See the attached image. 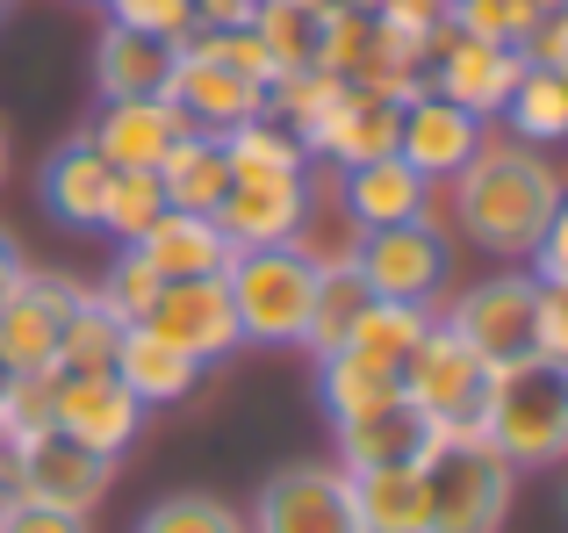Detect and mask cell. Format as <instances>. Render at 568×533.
I'll return each mask as SVG.
<instances>
[{
    "label": "cell",
    "instance_id": "cell-1",
    "mask_svg": "<svg viewBox=\"0 0 568 533\" xmlns=\"http://www.w3.org/2000/svg\"><path fill=\"white\" fill-rule=\"evenodd\" d=\"M568 195L561 167L540 152V144L511 138V130H489L483 152L446 181V210H454V231L489 253L497 266H526L532 245H540L555 202Z\"/></svg>",
    "mask_w": 568,
    "mask_h": 533
},
{
    "label": "cell",
    "instance_id": "cell-2",
    "mask_svg": "<svg viewBox=\"0 0 568 533\" xmlns=\"http://www.w3.org/2000/svg\"><path fill=\"white\" fill-rule=\"evenodd\" d=\"M475 433L526 476V469H568V368L555 361H511L489 368Z\"/></svg>",
    "mask_w": 568,
    "mask_h": 533
},
{
    "label": "cell",
    "instance_id": "cell-3",
    "mask_svg": "<svg viewBox=\"0 0 568 533\" xmlns=\"http://www.w3.org/2000/svg\"><path fill=\"white\" fill-rule=\"evenodd\" d=\"M223 289L237 310V339L245 346H303L310 303H317V260L303 245H245L223 260Z\"/></svg>",
    "mask_w": 568,
    "mask_h": 533
},
{
    "label": "cell",
    "instance_id": "cell-4",
    "mask_svg": "<svg viewBox=\"0 0 568 533\" xmlns=\"http://www.w3.org/2000/svg\"><path fill=\"white\" fill-rule=\"evenodd\" d=\"M417 462H425V491H432L425 533H504L518 497V469L483 433H432V447Z\"/></svg>",
    "mask_w": 568,
    "mask_h": 533
},
{
    "label": "cell",
    "instance_id": "cell-5",
    "mask_svg": "<svg viewBox=\"0 0 568 533\" xmlns=\"http://www.w3.org/2000/svg\"><path fill=\"white\" fill-rule=\"evenodd\" d=\"M439 318L483 353L489 368H511L540 353V281L532 266H497V274L468 281L454 303H439Z\"/></svg>",
    "mask_w": 568,
    "mask_h": 533
},
{
    "label": "cell",
    "instance_id": "cell-6",
    "mask_svg": "<svg viewBox=\"0 0 568 533\" xmlns=\"http://www.w3.org/2000/svg\"><path fill=\"white\" fill-rule=\"evenodd\" d=\"M483 390H489V361L446 318H432V332L417 339V353L403 361V404H410L432 433H475Z\"/></svg>",
    "mask_w": 568,
    "mask_h": 533
},
{
    "label": "cell",
    "instance_id": "cell-7",
    "mask_svg": "<svg viewBox=\"0 0 568 533\" xmlns=\"http://www.w3.org/2000/svg\"><path fill=\"white\" fill-rule=\"evenodd\" d=\"M353 266L382 303H417L439 310L454 289V245L446 224H388V231H353Z\"/></svg>",
    "mask_w": 568,
    "mask_h": 533
},
{
    "label": "cell",
    "instance_id": "cell-8",
    "mask_svg": "<svg viewBox=\"0 0 568 533\" xmlns=\"http://www.w3.org/2000/svg\"><path fill=\"white\" fill-rule=\"evenodd\" d=\"M518 80H526V51H511V43L460 37L454 22L425 37V87H432V94H446L454 109L483 115V123H497V115H504V101H511Z\"/></svg>",
    "mask_w": 568,
    "mask_h": 533
},
{
    "label": "cell",
    "instance_id": "cell-9",
    "mask_svg": "<svg viewBox=\"0 0 568 533\" xmlns=\"http://www.w3.org/2000/svg\"><path fill=\"white\" fill-rule=\"evenodd\" d=\"M245 533H361L346 469L338 462H288L260 483L245 512Z\"/></svg>",
    "mask_w": 568,
    "mask_h": 533
},
{
    "label": "cell",
    "instance_id": "cell-10",
    "mask_svg": "<svg viewBox=\"0 0 568 533\" xmlns=\"http://www.w3.org/2000/svg\"><path fill=\"white\" fill-rule=\"evenodd\" d=\"M80 303V281L58 274V266H22V281L0 303V361L14 375H58V339L72 324Z\"/></svg>",
    "mask_w": 568,
    "mask_h": 533
},
{
    "label": "cell",
    "instance_id": "cell-11",
    "mask_svg": "<svg viewBox=\"0 0 568 533\" xmlns=\"http://www.w3.org/2000/svg\"><path fill=\"white\" fill-rule=\"evenodd\" d=\"M144 332L173 339L181 353H194L202 368L231 361L245 339H237V310H231V289H223V274H202V281H159L152 310H144Z\"/></svg>",
    "mask_w": 568,
    "mask_h": 533
},
{
    "label": "cell",
    "instance_id": "cell-12",
    "mask_svg": "<svg viewBox=\"0 0 568 533\" xmlns=\"http://www.w3.org/2000/svg\"><path fill=\"white\" fill-rule=\"evenodd\" d=\"M338 210L353 231H388V224H446V188H432L425 173H410L396 152L367 159V167L338 173Z\"/></svg>",
    "mask_w": 568,
    "mask_h": 533
},
{
    "label": "cell",
    "instance_id": "cell-13",
    "mask_svg": "<svg viewBox=\"0 0 568 533\" xmlns=\"http://www.w3.org/2000/svg\"><path fill=\"white\" fill-rule=\"evenodd\" d=\"M109 483H115L109 454L80 447V440H65V433H37V440H22V454H14V497L80 512V520L109 497Z\"/></svg>",
    "mask_w": 568,
    "mask_h": 533
},
{
    "label": "cell",
    "instance_id": "cell-14",
    "mask_svg": "<svg viewBox=\"0 0 568 533\" xmlns=\"http://www.w3.org/2000/svg\"><path fill=\"white\" fill-rule=\"evenodd\" d=\"M483 138H489L483 115H468V109H454L446 94L417 87V94L403 101V123H396V159L410 173H425L432 188H446L475 152H483Z\"/></svg>",
    "mask_w": 568,
    "mask_h": 533
},
{
    "label": "cell",
    "instance_id": "cell-15",
    "mask_svg": "<svg viewBox=\"0 0 568 533\" xmlns=\"http://www.w3.org/2000/svg\"><path fill=\"white\" fill-rule=\"evenodd\" d=\"M144 419H152V411H144L115 375H58L51 433H65V440H80V447L109 454V462H123V454L138 447Z\"/></svg>",
    "mask_w": 568,
    "mask_h": 533
},
{
    "label": "cell",
    "instance_id": "cell-16",
    "mask_svg": "<svg viewBox=\"0 0 568 533\" xmlns=\"http://www.w3.org/2000/svg\"><path fill=\"white\" fill-rule=\"evenodd\" d=\"M115 173H159V159L187 138V115L173 94H138V101H101V115L80 130Z\"/></svg>",
    "mask_w": 568,
    "mask_h": 533
},
{
    "label": "cell",
    "instance_id": "cell-17",
    "mask_svg": "<svg viewBox=\"0 0 568 533\" xmlns=\"http://www.w3.org/2000/svg\"><path fill=\"white\" fill-rule=\"evenodd\" d=\"M310 210H317V173H303V181H231V195L216 202V231L231 239V253L295 245Z\"/></svg>",
    "mask_w": 568,
    "mask_h": 533
},
{
    "label": "cell",
    "instance_id": "cell-18",
    "mask_svg": "<svg viewBox=\"0 0 568 533\" xmlns=\"http://www.w3.org/2000/svg\"><path fill=\"white\" fill-rule=\"evenodd\" d=\"M166 94H173V109L187 115V130H209V138L266 115V87L245 80V72H231V66H216L202 43H181V66H173Z\"/></svg>",
    "mask_w": 568,
    "mask_h": 533
},
{
    "label": "cell",
    "instance_id": "cell-19",
    "mask_svg": "<svg viewBox=\"0 0 568 533\" xmlns=\"http://www.w3.org/2000/svg\"><path fill=\"white\" fill-rule=\"evenodd\" d=\"M396 123H403V101L375 94V87H338L332 115H324L317 138H310V159L332 167V173L367 167V159H388L396 152Z\"/></svg>",
    "mask_w": 568,
    "mask_h": 533
},
{
    "label": "cell",
    "instance_id": "cell-20",
    "mask_svg": "<svg viewBox=\"0 0 568 533\" xmlns=\"http://www.w3.org/2000/svg\"><path fill=\"white\" fill-rule=\"evenodd\" d=\"M109 181H115L109 159H101L87 138H65L51 159H43L37 195H43V210H51L58 231H72V239H101V202H109Z\"/></svg>",
    "mask_w": 568,
    "mask_h": 533
},
{
    "label": "cell",
    "instance_id": "cell-21",
    "mask_svg": "<svg viewBox=\"0 0 568 533\" xmlns=\"http://www.w3.org/2000/svg\"><path fill=\"white\" fill-rule=\"evenodd\" d=\"M173 66H181V43L173 37H152V29H130V22H101V37H94V94L101 101L166 94Z\"/></svg>",
    "mask_w": 568,
    "mask_h": 533
},
{
    "label": "cell",
    "instance_id": "cell-22",
    "mask_svg": "<svg viewBox=\"0 0 568 533\" xmlns=\"http://www.w3.org/2000/svg\"><path fill=\"white\" fill-rule=\"evenodd\" d=\"M109 375L123 382V390L138 396L144 411H166V404H187V396L202 390L209 368L194 361V353H181L173 339H159V332H144V324H130L123 346H115V368H109Z\"/></svg>",
    "mask_w": 568,
    "mask_h": 533
},
{
    "label": "cell",
    "instance_id": "cell-23",
    "mask_svg": "<svg viewBox=\"0 0 568 533\" xmlns=\"http://www.w3.org/2000/svg\"><path fill=\"white\" fill-rule=\"evenodd\" d=\"M144 266H152L159 281H202V274H223V260H231V239L216 231V217L202 210H159L152 231H144L138 245H130Z\"/></svg>",
    "mask_w": 568,
    "mask_h": 533
},
{
    "label": "cell",
    "instance_id": "cell-24",
    "mask_svg": "<svg viewBox=\"0 0 568 533\" xmlns=\"http://www.w3.org/2000/svg\"><path fill=\"white\" fill-rule=\"evenodd\" d=\"M317 404H324L332 425L396 411L403 404V368H388V361H375V353H361V346L317 353Z\"/></svg>",
    "mask_w": 568,
    "mask_h": 533
},
{
    "label": "cell",
    "instance_id": "cell-25",
    "mask_svg": "<svg viewBox=\"0 0 568 533\" xmlns=\"http://www.w3.org/2000/svg\"><path fill=\"white\" fill-rule=\"evenodd\" d=\"M361 533H425L432 526V491L425 462H388V469H353L346 476Z\"/></svg>",
    "mask_w": 568,
    "mask_h": 533
},
{
    "label": "cell",
    "instance_id": "cell-26",
    "mask_svg": "<svg viewBox=\"0 0 568 533\" xmlns=\"http://www.w3.org/2000/svg\"><path fill=\"white\" fill-rule=\"evenodd\" d=\"M432 447V425L417 419L410 404L396 411H375V419H353V425H332V462L346 469H388V462H417Z\"/></svg>",
    "mask_w": 568,
    "mask_h": 533
},
{
    "label": "cell",
    "instance_id": "cell-27",
    "mask_svg": "<svg viewBox=\"0 0 568 533\" xmlns=\"http://www.w3.org/2000/svg\"><path fill=\"white\" fill-rule=\"evenodd\" d=\"M231 181L237 173H231V159H223V138H209V130H187V138L159 159V195H166L173 210L216 217V202L231 195Z\"/></svg>",
    "mask_w": 568,
    "mask_h": 533
},
{
    "label": "cell",
    "instance_id": "cell-28",
    "mask_svg": "<svg viewBox=\"0 0 568 533\" xmlns=\"http://www.w3.org/2000/svg\"><path fill=\"white\" fill-rule=\"evenodd\" d=\"M367 303H375V289L361 281L353 253L317 260V303H310V332H303V353H310V361H317V353L353 346V324H361Z\"/></svg>",
    "mask_w": 568,
    "mask_h": 533
},
{
    "label": "cell",
    "instance_id": "cell-29",
    "mask_svg": "<svg viewBox=\"0 0 568 533\" xmlns=\"http://www.w3.org/2000/svg\"><path fill=\"white\" fill-rule=\"evenodd\" d=\"M223 159H231L237 181H303V173H317V159L303 152V138L281 130L274 115H252V123L223 130Z\"/></svg>",
    "mask_w": 568,
    "mask_h": 533
},
{
    "label": "cell",
    "instance_id": "cell-30",
    "mask_svg": "<svg viewBox=\"0 0 568 533\" xmlns=\"http://www.w3.org/2000/svg\"><path fill=\"white\" fill-rule=\"evenodd\" d=\"M497 123L511 130V138L540 144V152L568 144V80H561V72H547V66H526V80L511 87V101H504Z\"/></svg>",
    "mask_w": 568,
    "mask_h": 533
},
{
    "label": "cell",
    "instance_id": "cell-31",
    "mask_svg": "<svg viewBox=\"0 0 568 533\" xmlns=\"http://www.w3.org/2000/svg\"><path fill=\"white\" fill-rule=\"evenodd\" d=\"M245 29L266 43V58H274V80H281V72H310V66H317L324 14H317V8H303V0H260Z\"/></svg>",
    "mask_w": 568,
    "mask_h": 533
},
{
    "label": "cell",
    "instance_id": "cell-32",
    "mask_svg": "<svg viewBox=\"0 0 568 533\" xmlns=\"http://www.w3.org/2000/svg\"><path fill=\"white\" fill-rule=\"evenodd\" d=\"M130 324L115 318V310L94 303V289L80 281V303H72V324L65 339H58V375H109L115 368V346H123Z\"/></svg>",
    "mask_w": 568,
    "mask_h": 533
},
{
    "label": "cell",
    "instance_id": "cell-33",
    "mask_svg": "<svg viewBox=\"0 0 568 533\" xmlns=\"http://www.w3.org/2000/svg\"><path fill=\"white\" fill-rule=\"evenodd\" d=\"M432 318H439V310H417V303H367L361 310V324H353V346L361 353H375V361H388V368H403L417 353V339L432 332Z\"/></svg>",
    "mask_w": 568,
    "mask_h": 533
},
{
    "label": "cell",
    "instance_id": "cell-34",
    "mask_svg": "<svg viewBox=\"0 0 568 533\" xmlns=\"http://www.w3.org/2000/svg\"><path fill=\"white\" fill-rule=\"evenodd\" d=\"M547 0H454L446 8V22L460 29V37H483V43H511V51H526V37L540 29Z\"/></svg>",
    "mask_w": 568,
    "mask_h": 533
},
{
    "label": "cell",
    "instance_id": "cell-35",
    "mask_svg": "<svg viewBox=\"0 0 568 533\" xmlns=\"http://www.w3.org/2000/svg\"><path fill=\"white\" fill-rule=\"evenodd\" d=\"M159 210H166V195H159V173H115V181H109V202H101V239L138 245L144 231H152Z\"/></svg>",
    "mask_w": 568,
    "mask_h": 533
},
{
    "label": "cell",
    "instance_id": "cell-36",
    "mask_svg": "<svg viewBox=\"0 0 568 533\" xmlns=\"http://www.w3.org/2000/svg\"><path fill=\"white\" fill-rule=\"evenodd\" d=\"M138 533H245V512H231L209 491H173L138 520Z\"/></svg>",
    "mask_w": 568,
    "mask_h": 533
},
{
    "label": "cell",
    "instance_id": "cell-37",
    "mask_svg": "<svg viewBox=\"0 0 568 533\" xmlns=\"http://www.w3.org/2000/svg\"><path fill=\"white\" fill-rule=\"evenodd\" d=\"M87 289H94L101 310H115L123 324H138L144 310H152V295H159V274H152L138 253H130V245H115L109 266H101V281H87Z\"/></svg>",
    "mask_w": 568,
    "mask_h": 533
},
{
    "label": "cell",
    "instance_id": "cell-38",
    "mask_svg": "<svg viewBox=\"0 0 568 533\" xmlns=\"http://www.w3.org/2000/svg\"><path fill=\"white\" fill-rule=\"evenodd\" d=\"M51 404H58V375H14L8 396H0V425L14 440H37L51 433Z\"/></svg>",
    "mask_w": 568,
    "mask_h": 533
},
{
    "label": "cell",
    "instance_id": "cell-39",
    "mask_svg": "<svg viewBox=\"0 0 568 533\" xmlns=\"http://www.w3.org/2000/svg\"><path fill=\"white\" fill-rule=\"evenodd\" d=\"M109 22H130V29H152V37H194V0H101Z\"/></svg>",
    "mask_w": 568,
    "mask_h": 533
},
{
    "label": "cell",
    "instance_id": "cell-40",
    "mask_svg": "<svg viewBox=\"0 0 568 533\" xmlns=\"http://www.w3.org/2000/svg\"><path fill=\"white\" fill-rule=\"evenodd\" d=\"M446 8H454V0H382L375 22L388 29V37H403V43H417V51H425L432 29H446Z\"/></svg>",
    "mask_w": 568,
    "mask_h": 533
},
{
    "label": "cell",
    "instance_id": "cell-41",
    "mask_svg": "<svg viewBox=\"0 0 568 533\" xmlns=\"http://www.w3.org/2000/svg\"><path fill=\"white\" fill-rule=\"evenodd\" d=\"M0 533H87L80 512H58V505H37V497H0Z\"/></svg>",
    "mask_w": 568,
    "mask_h": 533
},
{
    "label": "cell",
    "instance_id": "cell-42",
    "mask_svg": "<svg viewBox=\"0 0 568 533\" xmlns=\"http://www.w3.org/2000/svg\"><path fill=\"white\" fill-rule=\"evenodd\" d=\"M540 361L568 368V281H540Z\"/></svg>",
    "mask_w": 568,
    "mask_h": 533
},
{
    "label": "cell",
    "instance_id": "cell-43",
    "mask_svg": "<svg viewBox=\"0 0 568 533\" xmlns=\"http://www.w3.org/2000/svg\"><path fill=\"white\" fill-rule=\"evenodd\" d=\"M526 266H532V281H568V195L555 202V217H547V231H540Z\"/></svg>",
    "mask_w": 568,
    "mask_h": 533
},
{
    "label": "cell",
    "instance_id": "cell-44",
    "mask_svg": "<svg viewBox=\"0 0 568 533\" xmlns=\"http://www.w3.org/2000/svg\"><path fill=\"white\" fill-rule=\"evenodd\" d=\"M526 66H568V0L540 14V29L526 37Z\"/></svg>",
    "mask_w": 568,
    "mask_h": 533
},
{
    "label": "cell",
    "instance_id": "cell-45",
    "mask_svg": "<svg viewBox=\"0 0 568 533\" xmlns=\"http://www.w3.org/2000/svg\"><path fill=\"white\" fill-rule=\"evenodd\" d=\"M260 0H194V29H245Z\"/></svg>",
    "mask_w": 568,
    "mask_h": 533
},
{
    "label": "cell",
    "instance_id": "cell-46",
    "mask_svg": "<svg viewBox=\"0 0 568 533\" xmlns=\"http://www.w3.org/2000/svg\"><path fill=\"white\" fill-rule=\"evenodd\" d=\"M22 266H29V253H22V239H14L8 224H0V303H8V289L22 281Z\"/></svg>",
    "mask_w": 568,
    "mask_h": 533
},
{
    "label": "cell",
    "instance_id": "cell-47",
    "mask_svg": "<svg viewBox=\"0 0 568 533\" xmlns=\"http://www.w3.org/2000/svg\"><path fill=\"white\" fill-rule=\"evenodd\" d=\"M14 454H22V440H14L8 425H0V497L14 491Z\"/></svg>",
    "mask_w": 568,
    "mask_h": 533
},
{
    "label": "cell",
    "instance_id": "cell-48",
    "mask_svg": "<svg viewBox=\"0 0 568 533\" xmlns=\"http://www.w3.org/2000/svg\"><path fill=\"white\" fill-rule=\"evenodd\" d=\"M0 188H8V123H0Z\"/></svg>",
    "mask_w": 568,
    "mask_h": 533
},
{
    "label": "cell",
    "instance_id": "cell-49",
    "mask_svg": "<svg viewBox=\"0 0 568 533\" xmlns=\"http://www.w3.org/2000/svg\"><path fill=\"white\" fill-rule=\"evenodd\" d=\"M346 8H361V14H375V8H382V0H346Z\"/></svg>",
    "mask_w": 568,
    "mask_h": 533
},
{
    "label": "cell",
    "instance_id": "cell-50",
    "mask_svg": "<svg viewBox=\"0 0 568 533\" xmlns=\"http://www.w3.org/2000/svg\"><path fill=\"white\" fill-rule=\"evenodd\" d=\"M8 382H14V368H8V361H0V396H8Z\"/></svg>",
    "mask_w": 568,
    "mask_h": 533
},
{
    "label": "cell",
    "instance_id": "cell-51",
    "mask_svg": "<svg viewBox=\"0 0 568 533\" xmlns=\"http://www.w3.org/2000/svg\"><path fill=\"white\" fill-rule=\"evenodd\" d=\"M561 520H568V476H561Z\"/></svg>",
    "mask_w": 568,
    "mask_h": 533
},
{
    "label": "cell",
    "instance_id": "cell-52",
    "mask_svg": "<svg viewBox=\"0 0 568 533\" xmlns=\"http://www.w3.org/2000/svg\"><path fill=\"white\" fill-rule=\"evenodd\" d=\"M547 72H561V80H568V66H547Z\"/></svg>",
    "mask_w": 568,
    "mask_h": 533
},
{
    "label": "cell",
    "instance_id": "cell-53",
    "mask_svg": "<svg viewBox=\"0 0 568 533\" xmlns=\"http://www.w3.org/2000/svg\"><path fill=\"white\" fill-rule=\"evenodd\" d=\"M303 8H324V0H303Z\"/></svg>",
    "mask_w": 568,
    "mask_h": 533
},
{
    "label": "cell",
    "instance_id": "cell-54",
    "mask_svg": "<svg viewBox=\"0 0 568 533\" xmlns=\"http://www.w3.org/2000/svg\"><path fill=\"white\" fill-rule=\"evenodd\" d=\"M8 8H14V0H0V14H8Z\"/></svg>",
    "mask_w": 568,
    "mask_h": 533
},
{
    "label": "cell",
    "instance_id": "cell-55",
    "mask_svg": "<svg viewBox=\"0 0 568 533\" xmlns=\"http://www.w3.org/2000/svg\"><path fill=\"white\" fill-rule=\"evenodd\" d=\"M547 8H561V0H547Z\"/></svg>",
    "mask_w": 568,
    "mask_h": 533
},
{
    "label": "cell",
    "instance_id": "cell-56",
    "mask_svg": "<svg viewBox=\"0 0 568 533\" xmlns=\"http://www.w3.org/2000/svg\"><path fill=\"white\" fill-rule=\"evenodd\" d=\"M94 8H101V0H94Z\"/></svg>",
    "mask_w": 568,
    "mask_h": 533
}]
</instances>
